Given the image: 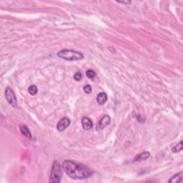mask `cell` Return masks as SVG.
Returning a JSON list of instances; mask_svg holds the SVG:
<instances>
[{
    "label": "cell",
    "instance_id": "1",
    "mask_svg": "<svg viewBox=\"0 0 183 183\" xmlns=\"http://www.w3.org/2000/svg\"><path fill=\"white\" fill-rule=\"evenodd\" d=\"M62 167L65 173L75 180H83L92 175V171L88 167L72 160H64L62 163Z\"/></svg>",
    "mask_w": 183,
    "mask_h": 183
},
{
    "label": "cell",
    "instance_id": "2",
    "mask_svg": "<svg viewBox=\"0 0 183 183\" xmlns=\"http://www.w3.org/2000/svg\"><path fill=\"white\" fill-rule=\"evenodd\" d=\"M59 57L67 61H78L84 58V55L77 51L72 50H62L57 53Z\"/></svg>",
    "mask_w": 183,
    "mask_h": 183
},
{
    "label": "cell",
    "instance_id": "3",
    "mask_svg": "<svg viewBox=\"0 0 183 183\" xmlns=\"http://www.w3.org/2000/svg\"><path fill=\"white\" fill-rule=\"evenodd\" d=\"M61 166L57 161H54L52 165L51 174H50V182L59 183L61 181Z\"/></svg>",
    "mask_w": 183,
    "mask_h": 183
},
{
    "label": "cell",
    "instance_id": "4",
    "mask_svg": "<svg viewBox=\"0 0 183 183\" xmlns=\"http://www.w3.org/2000/svg\"><path fill=\"white\" fill-rule=\"evenodd\" d=\"M5 97H6L7 101L8 102L11 106L13 107L14 108L17 107V100L16 98V96L14 95L13 90L10 87H7L5 90Z\"/></svg>",
    "mask_w": 183,
    "mask_h": 183
},
{
    "label": "cell",
    "instance_id": "5",
    "mask_svg": "<svg viewBox=\"0 0 183 183\" xmlns=\"http://www.w3.org/2000/svg\"><path fill=\"white\" fill-rule=\"evenodd\" d=\"M71 121L67 117H64V118L61 119L59 122L57 124V129L59 132L64 131L70 125Z\"/></svg>",
    "mask_w": 183,
    "mask_h": 183
},
{
    "label": "cell",
    "instance_id": "6",
    "mask_svg": "<svg viewBox=\"0 0 183 183\" xmlns=\"http://www.w3.org/2000/svg\"><path fill=\"white\" fill-rule=\"evenodd\" d=\"M111 122V117L109 115H104V117H102L99 120V122L97 124V130H101L104 128L106 127L107 126H108L109 124Z\"/></svg>",
    "mask_w": 183,
    "mask_h": 183
},
{
    "label": "cell",
    "instance_id": "7",
    "mask_svg": "<svg viewBox=\"0 0 183 183\" xmlns=\"http://www.w3.org/2000/svg\"><path fill=\"white\" fill-rule=\"evenodd\" d=\"M81 125H82V127L84 128V130H90L93 127V123H92V120L89 117H84L81 119Z\"/></svg>",
    "mask_w": 183,
    "mask_h": 183
},
{
    "label": "cell",
    "instance_id": "8",
    "mask_svg": "<svg viewBox=\"0 0 183 183\" xmlns=\"http://www.w3.org/2000/svg\"><path fill=\"white\" fill-rule=\"evenodd\" d=\"M150 156V153L149 152H144L140 154H138L137 155L134 157L133 162H140V161L146 160L149 158Z\"/></svg>",
    "mask_w": 183,
    "mask_h": 183
},
{
    "label": "cell",
    "instance_id": "9",
    "mask_svg": "<svg viewBox=\"0 0 183 183\" xmlns=\"http://www.w3.org/2000/svg\"><path fill=\"white\" fill-rule=\"evenodd\" d=\"M107 101V95L105 92H100L97 96V102L99 104L103 105Z\"/></svg>",
    "mask_w": 183,
    "mask_h": 183
},
{
    "label": "cell",
    "instance_id": "10",
    "mask_svg": "<svg viewBox=\"0 0 183 183\" xmlns=\"http://www.w3.org/2000/svg\"><path fill=\"white\" fill-rule=\"evenodd\" d=\"M20 131L21 133L23 135H24L25 137H27L28 139H32V134H31V132L30 131V130L28 129V127L26 125H21L20 126Z\"/></svg>",
    "mask_w": 183,
    "mask_h": 183
},
{
    "label": "cell",
    "instance_id": "11",
    "mask_svg": "<svg viewBox=\"0 0 183 183\" xmlns=\"http://www.w3.org/2000/svg\"><path fill=\"white\" fill-rule=\"evenodd\" d=\"M182 173H180L175 175L173 177H171V179L168 181L169 182H173V183H177V182H182Z\"/></svg>",
    "mask_w": 183,
    "mask_h": 183
},
{
    "label": "cell",
    "instance_id": "12",
    "mask_svg": "<svg viewBox=\"0 0 183 183\" xmlns=\"http://www.w3.org/2000/svg\"><path fill=\"white\" fill-rule=\"evenodd\" d=\"M28 92L31 95H36L38 92V88L35 85H31V86H30V87L28 88Z\"/></svg>",
    "mask_w": 183,
    "mask_h": 183
},
{
    "label": "cell",
    "instance_id": "13",
    "mask_svg": "<svg viewBox=\"0 0 183 183\" xmlns=\"http://www.w3.org/2000/svg\"><path fill=\"white\" fill-rule=\"evenodd\" d=\"M182 149V142L181 141L180 142H179L178 144H176V145L172 148V152H173V153H177L180 152Z\"/></svg>",
    "mask_w": 183,
    "mask_h": 183
},
{
    "label": "cell",
    "instance_id": "14",
    "mask_svg": "<svg viewBox=\"0 0 183 183\" xmlns=\"http://www.w3.org/2000/svg\"><path fill=\"white\" fill-rule=\"evenodd\" d=\"M86 75H87V77H88L89 79H93L95 77H96V73L95 71H93V70H87L86 72Z\"/></svg>",
    "mask_w": 183,
    "mask_h": 183
},
{
    "label": "cell",
    "instance_id": "15",
    "mask_svg": "<svg viewBox=\"0 0 183 183\" xmlns=\"http://www.w3.org/2000/svg\"><path fill=\"white\" fill-rule=\"evenodd\" d=\"M74 79H75V80L77 81H80L81 79H82V75H81V72H76V73L75 74V75H74Z\"/></svg>",
    "mask_w": 183,
    "mask_h": 183
},
{
    "label": "cell",
    "instance_id": "16",
    "mask_svg": "<svg viewBox=\"0 0 183 183\" xmlns=\"http://www.w3.org/2000/svg\"><path fill=\"white\" fill-rule=\"evenodd\" d=\"M83 90L85 93L87 94H90L92 92V87L90 84H87L83 87Z\"/></svg>",
    "mask_w": 183,
    "mask_h": 183
},
{
    "label": "cell",
    "instance_id": "17",
    "mask_svg": "<svg viewBox=\"0 0 183 183\" xmlns=\"http://www.w3.org/2000/svg\"><path fill=\"white\" fill-rule=\"evenodd\" d=\"M119 3L121 4H129L131 3V1H118Z\"/></svg>",
    "mask_w": 183,
    "mask_h": 183
}]
</instances>
